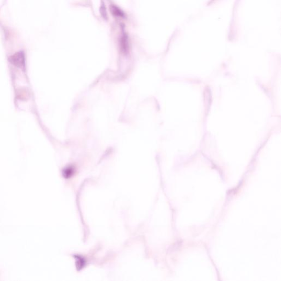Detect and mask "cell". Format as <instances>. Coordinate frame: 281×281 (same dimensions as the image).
<instances>
[{"label": "cell", "mask_w": 281, "mask_h": 281, "mask_svg": "<svg viewBox=\"0 0 281 281\" xmlns=\"http://www.w3.org/2000/svg\"><path fill=\"white\" fill-rule=\"evenodd\" d=\"M10 61L15 66L18 67H23L24 65V56L22 52H18L12 56Z\"/></svg>", "instance_id": "6da1fadb"}, {"label": "cell", "mask_w": 281, "mask_h": 281, "mask_svg": "<svg viewBox=\"0 0 281 281\" xmlns=\"http://www.w3.org/2000/svg\"><path fill=\"white\" fill-rule=\"evenodd\" d=\"M110 10L111 11V14L118 17H124V14L122 12V11L118 7L114 5H111L110 7Z\"/></svg>", "instance_id": "7a4b0ae2"}]
</instances>
